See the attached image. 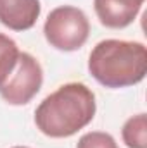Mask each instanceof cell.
Returning <instances> with one entry per match:
<instances>
[{
	"label": "cell",
	"instance_id": "cell-8",
	"mask_svg": "<svg viewBox=\"0 0 147 148\" xmlns=\"http://www.w3.org/2000/svg\"><path fill=\"white\" fill-rule=\"evenodd\" d=\"M19 53L21 52L17 48V43L7 35L0 33V84L14 71Z\"/></svg>",
	"mask_w": 147,
	"mask_h": 148
},
{
	"label": "cell",
	"instance_id": "cell-10",
	"mask_svg": "<svg viewBox=\"0 0 147 148\" xmlns=\"http://www.w3.org/2000/svg\"><path fill=\"white\" fill-rule=\"evenodd\" d=\"M14 148H26V147H14Z\"/></svg>",
	"mask_w": 147,
	"mask_h": 148
},
{
	"label": "cell",
	"instance_id": "cell-4",
	"mask_svg": "<svg viewBox=\"0 0 147 148\" xmlns=\"http://www.w3.org/2000/svg\"><path fill=\"white\" fill-rule=\"evenodd\" d=\"M43 83V71L37 59L26 52L19 53L10 76L0 84V95L9 105H26L37 95Z\"/></svg>",
	"mask_w": 147,
	"mask_h": 148
},
{
	"label": "cell",
	"instance_id": "cell-5",
	"mask_svg": "<svg viewBox=\"0 0 147 148\" xmlns=\"http://www.w3.org/2000/svg\"><path fill=\"white\" fill-rule=\"evenodd\" d=\"M144 2L146 0H94V9L102 26L121 29L135 21Z\"/></svg>",
	"mask_w": 147,
	"mask_h": 148
},
{
	"label": "cell",
	"instance_id": "cell-2",
	"mask_svg": "<svg viewBox=\"0 0 147 148\" xmlns=\"http://www.w3.org/2000/svg\"><path fill=\"white\" fill-rule=\"evenodd\" d=\"M88 71L106 88H126L147 74V48L140 41L102 40L88 57Z\"/></svg>",
	"mask_w": 147,
	"mask_h": 148
},
{
	"label": "cell",
	"instance_id": "cell-1",
	"mask_svg": "<svg viewBox=\"0 0 147 148\" xmlns=\"http://www.w3.org/2000/svg\"><path fill=\"white\" fill-rule=\"evenodd\" d=\"M95 95L83 83H66L45 97L35 110V124L49 138H69L95 115Z\"/></svg>",
	"mask_w": 147,
	"mask_h": 148
},
{
	"label": "cell",
	"instance_id": "cell-3",
	"mask_svg": "<svg viewBox=\"0 0 147 148\" xmlns=\"http://www.w3.org/2000/svg\"><path fill=\"white\" fill-rule=\"evenodd\" d=\"M43 35L50 47L61 52H74L87 43L90 35V23L81 9L73 5H61L47 16Z\"/></svg>",
	"mask_w": 147,
	"mask_h": 148
},
{
	"label": "cell",
	"instance_id": "cell-7",
	"mask_svg": "<svg viewBox=\"0 0 147 148\" xmlns=\"http://www.w3.org/2000/svg\"><path fill=\"white\" fill-rule=\"evenodd\" d=\"M123 143L128 148H147V115L137 114L130 117L121 129Z\"/></svg>",
	"mask_w": 147,
	"mask_h": 148
},
{
	"label": "cell",
	"instance_id": "cell-9",
	"mask_svg": "<svg viewBox=\"0 0 147 148\" xmlns=\"http://www.w3.org/2000/svg\"><path fill=\"white\" fill-rule=\"evenodd\" d=\"M76 148H118V143L114 141V138L109 133L92 131V133L83 134L78 140Z\"/></svg>",
	"mask_w": 147,
	"mask_h": 148
},
{
	"label": "cell",
	"instance_id": "cell-6",
	"mask_svg": "<svg viewBox=\"0 0 147 148\" xmlns=\"http://www.w3.org/2000/svg\"><path fill=\"white\" fill-rule=\"evenodd\" d=\"M40 12V0H0V23L12 31L33 28Z\"/></svg>",
	"mask_w": 147,
	"mask_h": 148
}]
</instances>
